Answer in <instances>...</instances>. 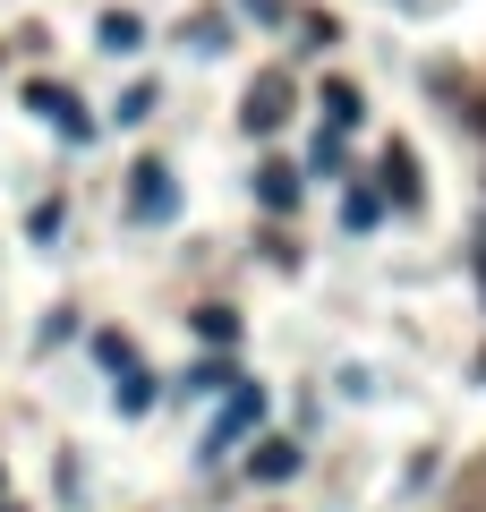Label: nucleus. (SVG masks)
Instances as JSON below:
<instances>
[{
    "label": "nucleus",
    "mask_w": 486,
    "mask_h": 512,
    "mask_svg": "<svg viewBox=\"0 0 486 512\" xmlns=\"http://www.w3.org/2000/svg\"><path fill=\"white\" fill-rule=\"evenodd\" d=\"M282 111H290V77H256L248 103H239V128H248V137H273V128H282Z\"/></svg>",
    "instance_id": "f257e3e1"
},
{
    "label": "nucleus",
    "mask_w": 486,
    "mask_h": 512,
    "mask_svg": "<svg viewBox=\"0 0 486 512\" xmlns=\"http://www.w3.org/2000/svg\"><path fill=\"white\" fill-rule=\"evenodd\" d=\"M128 205H137V214H180V188H171V171H162V163H137Z\"/></svg>",
    "instance_id": "f03ea898"
},
{
    "label": "nucleus",
    "mask_w": 486,
    "mask_h": 512,
    "mask_svg": "<svg viewBox=\"0 0 486 512\" xmlns=\"http://www.w3.org/2000/svg\"><path fill=\"white\" fill-rule=\"evenodd\" d=\"M26 103H35L43 120H60L69 137H86V111H69V94H60V86H26Z\"/></svg>",
    "instance_id": "7ed1b4c3"
},
{
    "label": "nucleus",
    "mask_w": 486,
    "mask_h": 512,
    "mask_svg": "<svg viewBox=\"0 0 486 512\" xmlns=\"http://www.w3.org/2000/svg\"><path fill=\"white\" fill-rule=\"evenodd\" d=\"M248 470H256V478H290V470H299V444H256Z\"/></svg>",
    "instance_id": "20e7f679"
},
{
    "label": "nucleus",
    "mask_w": 486,
    "mask_h": 512,
    "mask_svg": "<svg viewBox=\"0 0 486 512\" xmlns=\"http://www.w3.org/2000/svg\"><path fill=\"white\" fill-rule=\"evenodd\" d=\"M256 197H265V205H290V197H299V180H290L282 163H265V171H256Z\"/></svg>",
    "instance_id": "39448f33"
},
{
    "label": "nucleus",
    "mask_w": 486,
    "mask_h": 512,
    "mask_svg": "<svg viewBox=\"0 0 486 512\" xmlns=\"http://www.w3.org/2000/svg\"><path fill=\"white\" fill-rule=\"evenodd\" d=\"M137 35H145V26L128 18V9H111V18H103V43H111V52H137Z\"/></svg>",
    "instance_id": "423d86ee"
},
{
    "label": "nucleus",
    "mask_w": 486,
    "mask_h": 512,
    "mask_svg": "<svg viewBox=\"0 0 486 512\" xmlns=\"http://www.w3.org/2000/svg\"><path fill=\"white\" fill-rule=\"evenodd\" d=\"M342 214H350V231H367V222H376V214H384V205H376V197H367V188H350V205H342Z\"/></svg>",
    "instance_id": "0eeeda50"
},
{
    "label": "nucleus",
    "mask_w": 486,
    "mask_h": 512,
    "mask_svg": "<svg viewBox=\"0 0 486 512\" xmlns=\"http://www.w3.org/2000/svg\"><path fill=\"white\" fill-rule=\"evenodd\" d=\"M248 9H256V18H265V26H282V18H290L282 0H248Z\"/></svg>",
    "instance_id": "6e6552de"
},
{
    "label": "nucleus",
    "mask_w": 486,
    "mask_h": 512,
    "mask_svg": "<svg viewBox=\"0 0 486 512\" xmlns=\"http://www.w3.org/2000/svg\"><path fill=\"white\" fill-rule=\"evenodd\" d=\"M478 282H486V239H478Z\"/></svg>",
    "instance_id": "1a4fd4ad"
},
{
    "label": "nucleus",
    "mask_w": 486,
    "mask_h": 512,
    "mask_svg": "<svg viewBox=\"0 0 486 512\" xmlns=\"http://www.w3.org/2000/svg\"><path fill=\"white\" fill-rule=\"evenodd\" d=\"M478 120H486V111H478Z\"/></svg>",
    "instance_id": "9d476101"
}]
</instances>
